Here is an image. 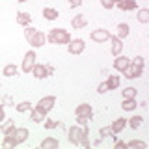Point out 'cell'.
Segmentation results:
<instances>
[{
	"instance_id": "cell-32",
	"label": "cell",
	"mask_w": 149,
	"mask_h": 149,
	"mask_svg": "<svg viewBox=\"0 0 149 149\" xmlns=\"http://www.w3.org/2000/svg\"><path fill=\"white\" fill-rule=\"evenodd\" d=\"M112 127H101L99 129V138L101 140H104V138H108V136H112Z\"/></svg>"
},
{
	"instance_id": "cell-15",
	"label": "cell",
	"mask_w": 149,
	"mask_h": 149,
	"mask_svg": "<svg viewBox=\"0 0 149 149\" xmlns=\"http://www.w3.org/2000/svg\"><path fill=\"white\" fill-rule=\"evenodd\" d=\"M43 125H45V129H62V130H67V127L62 123V121H58V119H43Z\"/></svg>"
},
{
	"instance_id": "cell-23",
	"label": "cell",
	"mask_w": 149,
	"mask_h": 149,
	"mask_svg": "<svg viewBox=\"0 0 149 149\" xmlns=\"http://www.w3.org/2000/svg\"><path fill=\"white\" fill-rule=\"evenodd\" d=\"M58 9H54V8H43V17L47 19V21H56L58 19Z\"/></svg>"
},
{
	"instance_id": "cell-14",
	"label": "cell",
	"mask_w": 149,
	"mask_h": 149,
	"mask_svg": "<svg viewBox=\"0 0 149 149\" xmlns=\"http://www.w3.org/2000/svg\"><path fill=\"white\" fill-rule=\"evenodd\" d=\"M116 6H118L121 11H132V9L138 8V2L136 0H119Z\"/></svg>"
},
{
	"instance_id": "cell-27",
	"label": "cell",
	"mask_w": 149,
	"mask_h": 149,
	"mask_svg": "<svg viewBox=\"0 0 149 149\" xmlns=\"http://www.w3.org/2000/svg\"><path fill=\"white\" fill-rule=\"evenodd\" d=\"M129 36V24L127 22H121V24H118V34H116V37H119V39H123V37Z\"/></svg>"
},
{
	"instance_id": "cell-35",
	"label": "cell",
	"mask_w": 149,
	"mask_h": 149,
	"mask_svg": "<svg viewBox=\"0 0 149 149\" xmlns=\"http://www.w3.org/2000/svg\"><path fill=\"white\" fill-rule=\"evenodd\" d=\"M24 28H26V30H24V37H26V41H30V37L34 36L37 30H36L34 26H24Z\"/></svg>"
},
{
	"instance_id": "cell-28",
	"label": "cell",
	"mask_w": 149,
	"mask_h": 149,
	"mask_svg": "<svg viewBox=\"0 0 149 149\" xmlns=\"http://www.w3.org/2000/svg\"><path fill=\"white\" fill-rule=\"evenodd\" d=\"M138 21L142 22V24H147V22H149V9L147 8H142L138 11Z\"/></svg>"
},
{
	"instance_id": "cell-22",
	"label": "cell",
	"mask_w": 149,
	"mask_h": 149,
	"mask_svg": "<svg viewBox=\"0 0 149 149\" xmlns=\"http://www.w3.org/2000/svg\"><path fill=\"white\" fill-rule=\"evenodd\" d=\"M136 106H138L136 97H134V99H123V102H121V108H123L125 112H132Z\"/></svg>"
},
{
	"instance_id": "cell-11",
	"label": "cell",
	"mask_w": 149,
	"mask_h": 149,
	"mask_svg": "<svg viewBox=\"0 0 149 149\" xmlns=\"http://www.w3.org/2000/svg\"><path fill=\"white\" fill-rule=\"evenodd\" d=\"M86 24H88V17L84 15V13H78V15H74L71 19V26L74 30H80V28H84Z\"/></svg>"
},
{
	"instance_id": "cell-3",
	"label": "cell",
	"mask_w": 149,
	"mask_h": 149,
	"mask_svg": "<svg viewBox=\"0 0 149 149\" xmlns=\"http://www.w3.org/2000/svg\"><path fill=\"white\" fill-rule=\"evenodd\" d=\"M54 102H56L54 95H47V97H43V99H39V102L36 104V108L41 110L43 114H49V112L54 108Z\"/></svg>"
},
{
	"instance_id": "cell-2",
	"label": "cell",
	"mask_w": 149,
	"mask_h": 149,
	"mask_svg": "<svg viewBox=\"0 0 149 149\" xmlns=\"http://www.w3.org/2000/svg\"><path fill=\"white\" fill-rule=\"evenodd\" d=\"M34 77L37 78V80H43V78H47V77H50V74L54 73V67L52 65H43V63H36L34 67H32V71H30Z\"/></svg>"
},
{
	"instance_id": "cell-21",
	"label": "cell",
	"mask_w": 149,
	"mask_h": 149,
	"mask_svg": "<svg viewBox=\"0 0 149 149\" xmlns=\"http://www.w3.org/2000/svg\"><path fill=\"white\" fill-rule=\"evenodd\" d=\"M45 118H47V114H43L41 110H37V108H32L30 110V119L34 121V123H43Z\"/></svg>"
},
{
	"instance_id": "cell-43",
	"label": "cell",
	"mask_w": 149,
	"mask_h": 149,
	"mask_svg": "<svg viewBox=\"0 0 149 149\" xmlns=\"http://www.w3.org/2000/svg\"><path fill=\"white\" fill-rule=\"evenodd\" d=\"M112 2H114V4H118V2H119V0H112Z\"/></svg>"
},
{
	"instance_id": "cell-34",
	"label": "cell",
	"mask_w": 149,
	"mask_h": 149,
	"mask_svg": "<svg viewBox=\"0 0 149 149\" xmlns=\"http://www.w3.org/2000/svg\"><path fill=\"white\" fill-rule=\"evenodd\" d=\"M127 147H142V149H146V142H140V140H130V142L127 143Z\"/></svg>"
},
{
	"instance_id": "cell-45",
	"label": "cell",
	"mask_w": 149,
	"mask_h": 149,
	"mask_svg": "<svg viewBox=\"0 0 149 149\" xmlns=\"http://www.w3.org/2000/svg\"><path fill=\"white\" fill-rule=\"evenodd\" d=\"M0 86H2V84H0Z\"/></svg>"
},
{
	"instance_id": "cell-31",
	"label": "cell",
	"mask_w": 149,
	"mask_h": 149,
	"mask_svg": "<svg viewBox=\"0 0 149 149\" xmlns=\"http://www.w3.org/2000/svg\"><path fill=\"white\" fill-rule=\"evenodd\" d=\"M2 147L8 149V147H17V142L13 136H4V142H2Z\"/></svg>"
},
{
	"instance_id": "cell-42",
	"label": "cell",
	"mask_w": 149,
	"mask_h": 149,
	"mask_svg": "<svg viewBox=\"0 0 149 149\" xmlns=\"http://www.w3.org/2000/svg\"><path fill=\"white\" fill-rule=\"evenodd\" d=\"M82 4V0H71L69 2V8H77V6H80Z\"/></svg>"
},
{
	"instance_id": "cell-5",
	"label": "cell",
	"mask_w": 149,
	"mask_h": 149,
	"mask_svg": "<svg viewBox=\"0 0 149 149\" xmlns=\"http://www.w3.org/2000/svg\"><path fill=\"white\" fill-rule=\"evenodd\" d=\"M110 32L108 30H104V28H97V30H93L91 34H90V37L95 43H104V41H108L110 39Z\"/></svg>"
},
{
	"instance_id": "cell-36",
	"label": "cell",
	"mask_w": 149,
	"mask_h": 149,
	"mask_svg": "<svg viewBox=\"0 0 149 149\" xmlns=\"http://www.w3.org/2000/svg\"><path fill=\"white\" fill-rule=\"evenodd\" d=\"M99 2H101V6L104 8V9H112V8L116 6V4L112 2V0H99Z\"/></svg>"
},
{
	"instance_id": "cell-19",
	"label": "cell",
	"mask_w": 149,
	"mask_h": 149,
	"mask_svg": "<svg viewBox=\"0 0 149 149\" xmlns=\"http://www.w3.org/2000/svg\"><path fill=\"white\" fill-rule=\"evenodd\" d=\"M17 22H19L21 26H30L32 15H30V13H26V11H19V13H17Z\"/></svg>"
},
{
	"instance_id": "cell-33",
	"label": "cell",
	"mask_w": 149,
	"mask_h": 149,
	"mask_svg": "<svg viewBox=\"0 0 149 149\" xmlns=\"http://www.w3.org/2000/svg\"><path fill=\"white\" fill-rule=\"evenodd\" d=\"M0 102H2L4 106H15V101H13L11 95H4L2 99H0Z\"/></svg>"
},
{
	"instance_id": "cell-16",
	"label": "cell",
	"mask_w": 149,
	"mask_h": 149,
	"mask_svg": "<svg viewBox=\"0 0 149 149\" xmlns=\"http://www.w3.org/2000/svg\"><path fill=\"white\" fill-rule=\"evenodd\" d=\"M110 127H112V132H114V134H119L121 130L127 127V119H125V118H118V119H114V123H112Z\"/></svg>"
},
{
	"instance_id": "cell-4",
	"label": "cell",
	"mask_w": 149,
	"mask_h": 149,
	"mask_svg": "<svg viewBox=\"0 0 149 149\" xmlns=\"http://www.w3.org/2000/svg\"><path fill=\"white\" fill-rule=\"evenodd\" d=\"M84 49H86V43H84V39H80V37H77V39H69L67 43V50L69 54H82Z\"/></svg>"
},
{
	"instance_id": "cell-25",
	"label": "cell",
	"mask_w": 149,
	"mask_h": 149,
	"mask_svg": "<svg viewBox=\"0 0 149 149\" xmlns=\"http://www.w3.org/2000/svg\"><path fill=\"white\" fill-rule=\"evenodd\" d=\"M2 74H6V77H15V74H19V67L15 63H8L6 67H4Z\"/></svg>"
},
{
	"instance_id": "cell-29",
	"label": "cell",
	"mask_w": 149,
	"mask_h": 149,
	"mask_svg": "<svg viewBox=\"0 0 149 149\" xmlns=\"http://www.w3.org/2000/svg\"><path fill=\"white\" fill-rule=\"evenodd\" d=\"M15 110H17V112H30V110H32V102L21 101L19 104H15Z\"/></svg>"
},
{
	"instance_id": "cell-7",
	"label": "cell",
	"mask_w": 149,
	"mask_h": 149,
	"mask_svg": "<svg viewBox=\"0 0 149 149\" xmlns=\"http://www.w3.org/2000/svg\"><path fill=\"white\" fill-rule=\"evenodd\" d=\"M82 127H69L67 129V140L73 143V146H78L80 143V136H82Z\"/></svg>"
},
{
	"instance_id": "cell-24",
	"label": "cell",
	"mask_w": 149,
	"mask_h": 149,
	"mask_svg": "<svg viewBox=\"0 0 149 149\" xmlns=\"http://www.w3.org/2000/svg\"><path fill=\"white\" fill-rule=\"evenodd\" d=\"M119 82H121L119 74H110L106 80V86H108V90H116V88H119Z\"/></svg>"
},
{
	"instance_id": "cell-6",
	"label": "cell",
	"mask_w": 149,
	"mask_h": 149,
	"mask_svg": "<svg viewBox=\"0 0 149 149\" xmlns=\"http://www.w3.org/2000/svg\"><path fill=\"white\" fill-rule=\"evenodd\" d=\"M36 50H28V52L24 54V60H22V71L24 73H30L32 67L36 65Z\"/></svg>"
},
{
	"instance_id": "cell-37",
	"label": "cell",
	"mask_w": 149,
	"mask_h": 149,
	"mask_svg": "<svg viewBox=\"0 0 149 149\" xmlns=\"http://www.w3.org/2000/svg\"><path fill=\"white\" fill-rule=\"evenodd\" d=\"M77 123L80 125V127H88L90 119H88V118H80V116H77Z\"/></svg>"
},
{
	"instance_id": "cell-1",
	"label": "cell",
	"mask_w": 149,
	"mask_h": 149,
	"mask_svg": "<svg viewBox=\"0 0 149 149\" xmlns=\"http://www.w3.org/2000/svg\"><path fill=\"white\" fill-rule=\"evenodd\" d=\"M69 39H71V36L63 28H50V32L47 34V41L52 45H65L69 43Z\"/></svg>"
},
{
	"instance_id": "cell-12",
	"label": "cell",
	"mask_w": 149,
	"mask_h": 149,
	"mask_svg": "<svg viewBox=\"0 0 149 149\" xmlns=\"http://www.w3.org/2000/svg\"><path fill=\"white\" fill-rule=\"evenodd\" d=\"M45 41H47V36L43 34V32L37 30L36 34L30 37V41H28V43H30L32 47H43V45H45Z\"/></svg>"
},
{
	"instance_id": "cell-30",
	"label": "cell",
	"mask_w": 149,
	"mask_h": 149,
	"mask_svg": "<svg viewBox=\"0 0 149 149\" xmlns=\"http://www.w3.org/2000/svg\"><path fill=\"white\" fill-rule=\"evenodd\" d=\"M138 95V90H134V88H125L123 90V99H134V97Z\"/></svg>"
},
{
	"instance_id": "cell-17",
	"label": "cell",
	"mask_w": 149,
	"mask_h": 149,
	"mask_svg": "<svg viewBox=\"0 0 149 149\" xmlns=\"http://www.w3.org/2000/svg\"><path fill=\"white\" fill-rule=\"evenodd\" d=\"M108 41H112V54H114V56H119L121 54V49H123L121 39H119V37H116V36H110Z\"/></svg>"
},
{
	"instance_id": "cell-26",
	"label": "cell",
	"mask_w": 149,
	"mask_h": 149,
	"mask_svg": "<svg viewBox=\"0 0 149 149\" xmlns=\"http://www.w3.org/2000/svg\"><path fill=\"white\" fill-rule=\"evenodd\" d=\"M142 121H143L142 116H132V118H129V119H127V125L134 130V129H138L140 125H142Z\"/></svg>"
},
{
	"instance_id": "cell-39",
	"label": "cell",
	"mask_w": 149,
	"mask_h": 149,
	"mask_svg": "<svg viewBox=\"0 0 149 149\" xmlns=\"http://www.w3.org/2000/svg\"><path fill=\"white\" fill-rule=\"evenodd\" d=\"M130 62H132V63H136V65H142V67H143V58H142V56H136V58H134V60H130Z\"/></svg>"
},
{
	"instance_id": "cell-9",
	"label": "cell",
	"mask_w": 149,
	"mask_h": 149,
	"mask_svg": "<svg viewBox=\"0 0 149 149\" xmlns=\"http://www.w3.org/2000/svg\"><path fill=\"white\" fill-rule=\"evenodd\" d=\"M129 63H130V58L119 54V56H116V60H114V69H116V71H119V73H123L125 69L129 67Z\"/></svg>"
},
{
	"instance_id": "cell-38",
	"label": "cell",
	"mask_w": 149,
	"mask_h": 149,
	"mask_svg": "<svg viewBox=\"0 0 149 149\" xmlns=\"http://www.w3.org/2000/svg\"><path fill=\"white\" fill-rule=\"evenodd\" d=\"M97 91H99V93H104V91H108V86H106V82H101L99 86H97Z\"/></svg>"
},
{
	"instance_id": "cell-13",
	"label": "cell",
	"mask_w": 149,
	"mask_h": 149,
	"mask_svg": "<svg viewBox=\"0 0 149 149\" xmlns=\"http://www.w3.org/2000/svg\"><path fill=\"white\" fill-rule=\"evenodd\" d=\"M0 125H2V134H4V136H13V134H15L17 127H15V123H13L11 119H8V121L4 119Z\"/></svg>"
},
{
	"instance_id": "cell-10",
	"label": "cell",
	"mask_w": 149,
	"mask_h": 149,
	"mask_svg": "<svg viewBox=\"0 0 149 149\" xmlns=\"http://www.w3.org/2000/svg\"><path fill=\"white\" fill-rule=\"evenodd\" d=\"M74 114L80 116V118H88V119H91V116H93V108H91V104H88V102H82V104H78V106H77Z\"/></svg>"
},
{
	"instance_id": "cell-41",
	"label": "cell",
	"mask_w": 149,
	"mask_h": 149,
	"mask_svg": "<svg viewBox=\"0 0 149 149\" xmlns=\"http://www.w3.org/2000/svg\"><path fill=\"white\" fill-rule=\"evenodd\" d=\"M123 147H127V143L121 142V140H116V149H123Z\"/></svg>"
},
{
	"instance_id": "cell-40",
	"label": "cell",
	"mask_w": 149,
	"mask_h": 149,
	"mask_svg": "<svg viewBox=\"0 0 149 149\" xmlns=\"http://www.w3.org/2000/svg\"><path fill=\"white\" fill-rule=\"evenodd\" d=\"M4 119H8V118H6V112H4V104L0 102V123H2Z\"/></svg>"
},
{
	"instance_id": "cell-44",
	"label": "cell",
	"mask_w": 149,
	"mask_h": 149,
	"mask_svg": "<svg viewBox=\"0 0 149 149\" xmlns=\"http://www.w3.org/2000/svg\"><path fill=\"white\" fill-rule=\"evenodd\" d=\"M19 2H26V0H19Z\"/></svg>"
},
{
	"instance_id": "cell-20",
	"label": "cell",
	"mask_w": 149,
	"mask_h": 149,
	"mask_svg": "<svg viewBox=\"0 0 149 149\" xmlns=\"http://www.w3.org/2000/svg\"><path fill=\"white\" fill-rule=\"evenodd\" d=\"M58 146H60V142L56 138H45L43 142L39 143L41 149H58Z\"/></svg>"
},
{
	"instance_id": "cell-18",
	"label": "cell",
	"mask_w": 149,
	"mask_h": 149,
	"mask_svg": "<svg viewBox=\"0 0 149 149\" xmlns=\"http://www.w3.org/2000/svg\"><path fill=\"white\" fill-rule=\"evenodd\" d=\"M13 138H15L17 146H19V143H22V142H26V138H28V129H24V127H17L15 134H13Z\"/></svg>"
},
{
	"instance_id": "cell-8",
	"label": "cell",
	"mask_w": 149,
	"mask_h": 149,
	"mask_svg": "<svg viewBox=\"0 0 149 149\" xmlns=\"http://www.w3.org/2000/svg\"><path fill=\"white\" fill-rule=\"evenodd\" d=\"M123 73H125V77H127V78H130V80H132V78H138L140 74L143 73V67H142V65H136V63L130 62V63H129V67L125 69Z\"/></svg>"
}]
</instances>
